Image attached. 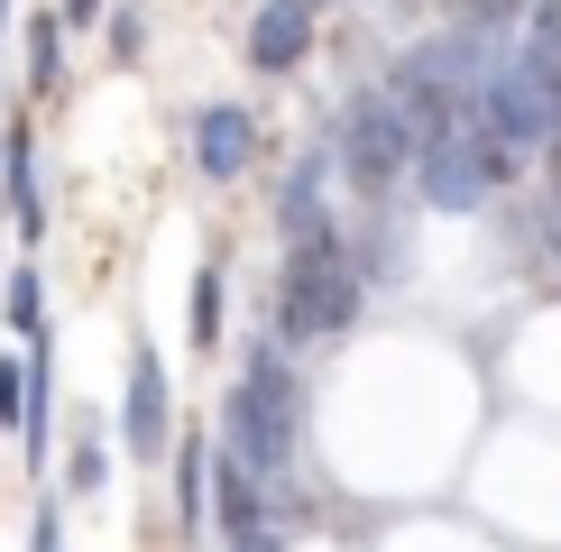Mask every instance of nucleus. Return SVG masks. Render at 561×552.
<instances>
[{
  "instance_id": "11",
  "label": "nucleus",
  "mask_w": 561,
  "mask_h": 552,
  "mask_svg": "<svg viewBox=\"0 0 561 552\" xmlns=\"http://www.w3.org/2000/svg\"><path fill=\"white\" fill-rule=\"evenodd\" d=\"M0 322L37 341V322H46V286H37V267H10V295H0Z\"/></svg>"
},
{
  "instance_id": "1",
  "label": "nucleus",
  "mask_w": 561,
  "mask_h": 552,
  "mask_svg": "<svg viewBox=\"0 0 561 552\" xmlns=\"http://www.w3.org/2000/svg\"><path fill=\"white\" fill-rule=\"evenodd\" d=\"M295 442H304V378L286 368L276 341H249V368L221 405V460L276 479V470H295Z\"/></svg>"
},
{
  "instance_id": "21",
  "label": "nucleus",
  "mask_w": 561,
  "mask_h": 552,
  "mask_svg": "<svg viewBox=\"0 0 561 552\" xmlns=\"http://www.w3.org/2000/svg\"><path fill=\"white\" fill-rule=\"evenodd\" d=\"M0 148H10V129H0Z\"/></svg>"
},
{
  "instance_id": "18",
  "label": "nucleus",
  "mask_w": 561,
  "mask_h": 552,
  "mask_svg": "<svg viewBox=\"0 0 561 552\" xmlns=\"http://www.w3.org/2000/svg\"><path fill=\"white\" fill-rule=\"evenodd\" d=\"M28 543H37V552H56V543H65V525H56V516H37V525H28Z\"/></svg>"
},
{
  "instance_id": "12",
  "label": "nucleus",
  "mask_w": 561,
  "mask_h": 552,
  "mask_svg": "<svg viewBox=\"0 0 561 552\" xmlns=\"http://www.w3.org/2000/svg\"><path fill=\"white\" fill-rule=\"evenodd\" d=\"M525 56L561 83V0H534V10H525Z\"/></svg>"
},
{
  "instance_id": "10",
  "label": "nucleus",
  "mask_w": 561,
  "mask_h": 552,
  "mask_svg": "<svg viewBox=\"0 0 561 552\" xmlns=\"http://www.w3.org/2000/svg\"><path fill=\"white\" fill-rule=\"evenodd\" d=\"M213 488H221V534H267V497H259V470H240V460H213Z\"/></svg>"
},
{
  "instance_id": "14",
  "label": "nucleus",
  "mask_w": 561,
  "mask_h": 552,
  "mask_svg": "<svg viewBox=\"0 0 561 552\" xmlns=\"http://www.w3.org/2000/svg\"><path fill=\"white\" fill-rule=\"evenodd\" d=\"M451 28H479V37H516L525 28V0H460Z\"/></svg>"
},
{
  "instance_id": "5",
  "label": "nucleus",
  "mask_w": 561,
  "mask_h": 552,
  "mask_svg": "<svg viewBox=\"0 0 561 552\" xmlns=\"http://www.w3.org/2000/svg\"><path fill=\"white\" fill-rule=\"evenodd\" d=\"M414 194H424L433 212H479V203L497 194L488 166H479V129H470V138H442V148L414 157Z\"/></svg>"
},
{
  "instance_id": "16",
  "label": "nucleus",
  "mask_w": 561,
  "mask_h": 552,
  "mask_svg": "<svg viewBox=\"0 0 561 552\" xmlns=\"http://www.w3.org/2000/svg\"><path fill=\"white\" fill-rule=\"evenodd\" d=\"M28 387H37L28 368H19V359H0V424H10V433L28 424Z\"/></svg>"
},
{
  "instance_id": "15",
  "label": "nucleus",
  "mask_w": 561,
  "mask_h": 552,
  "mask_svg": "<svg viewBox=\"0 0 561 552\" xmlns=\"http://www.w3.org/2000/svg\"><path fill=\"white\" fill-rule=\"evenodd\" d=\"M194 341H221V267L194 276Z\"/></svg>"
},
{
  "instance_id": "3",
  "label": "nucleus",
  "mask_w": 561,
  "mask_h": 552,
  "mask_svg": "<svg viewBox=\"0 0 561 552\" xmlns=\"http://www.w3.org/2000/svg\"><path fill=\"white\" fill-rule=\"evenodd\" d=\"M341 175L359 184V194H387L396 175H414V129H405V111H396V92H350V111H341Z\"/></svg>"
},
{
  "instance_id": "13",
  "label": "nucleus",
  "mask_w": 561,
  "mask_h": 552,
  "mask_svg": "<svg viewBox=\"0 0 561 552\" xmlns=\"http://www.w3.org/2000/svg\"><path fill=\"white\" fill-rule=\"evenodd\" d=\"M102 479H111V460H102V424H83V433H75V451H65V488L92 497Z\"/></svg>"
},
{
  "instance_id": "8",
  "label": "nucleus",
  "mask_w": 561,
  "mask_h": 552,
  "mask_svg": "<svg viewBox=\"0 0 561 552\" xmlns=\"http://www.w3.org/2000/svg\"><path fill=\"white\" fill-rule=\"evenodd\" d=\"M129 451L138 460H167V359H157V350H138L129 359Z\"/></svg>"
},
{
  "instance_id": "9",
  "label": "nucleus",
  "mask_w": 561,
  "mask_h": 552,
  "mask_svg": "<svg viewBox=\"0 0 561 552\" xmlns=\"http://www.w3.org/2000/svg\"><path fill=\"white\" fill-rule=\"evenodd\" d=\"M341 166V157H304V166L286 175V194H276V221H286V240L304 249V240H341V230H332V212H322V175H332Z\"/></svg>"
},
{
  "instance_id": "6",
  "label": "nucleus",
  "mask_w": 561,
  "mask_h": 552,
  "mask_svg": "<svg viewBox=\"0 0 561 552\" xmlns=\"http://www.w3.org/2000/svg\"><path fill=\"white\" fill-rule=\"evenodd\" d=\"M304 56H313V0H267L249 19V65L259 74H295Z\"/></svg>"
},
{
  "instance_id": "20",
  "label": "nucleus",
  "mask_w": 561,
  "mask_h": 552,
  "mask_svg": "<svg viewBox=\"0 0 561 552\" xmlns=\"http://www.w3.org/2000/svg\"><path fill=\"white\" fill-rule=\"evenodd\" d=\"M552 203H561V138H552Z\"/></svg>"
},
{
  "instance_id": "2",
  "label": "nucleus",
  "mask_w": 561,
  "mask_h": 552,
  "mask_svg": "<svg viewBox=\"0 0 561 552\" xmlns=\"http://www.w3.org/2000/svg\"><path fill=\"white\" fill-rule=\"evenodd\" d=\"M359 295L368 276L341 240H304L286 249V286H276V341H332L359 322Z\"/></svg>"
},
{
  "instance_id": "24",
  "label": "nucleus",
  "mask_w": 561,
  "mask_h": 552,
  "mask_svg": "<svg viewBox=\"0 0 561 552\" xmlns=\"http://www.w3.org/2000/svg\"><path fill=\"white\" fill-rule=\"evenodd\" d=\"M552 138H561V129H552Z\"/></svg>"
},
{
  "instance_id": "7",
  "label": "nucleus",
  "mask_w": 561,
  "mask_h": 552,
  "mask_svg": "<svg viewBox=\"0 0 561 552\" xmlns=\"http://www.w3.org/2000/svg\"><path fill=\"white\" fill-rule=\"evenodd\" d=\"M249 148H259V120H249V102H213L194 120V166L230 184V175H249Z\"/></svg>"
},
{
  "instance_id": "4",
  "label": "nucleus",
  "mask_w": 561,
  "mask_h": 552,
  "mask_svg": "<svg viewBox=\"0 0 561 552\" xmlns=\"http://www.w3.org/2000/svg\"><path fill=\"white\" fill-rule=\"evenodd\" d=\"M479 129H497L506 148H552V129H561V83L525 56V46L479 83Z\"/></svg>"
},
{
  "instance_id": "17",
  "label": "nucleus",
  "mask_w": 561,
  "mask_h": 552,
  "mask_svg": "<svg viewBox=\"0 0 561 552\" xmlns=\"http://www.w3.org/2000/svg\"><path fill=\"white\" fill-rule=\"evenodd\" d=\"M184 460V534H194V525H203V460H213V451H175Z\"/></svg>"
},
{
  "instance_id": "19",
  "label": "nucleus",
  "mask_w": 561,
  "mask_h": 552,
  "mask_svg": "<svg viewBox=\"0 0 561 552\" xmlns=\"http://www.w3.org/2000/svg\"><path fill=\"white\" fill-rule=\"evenodd\" d=\"M65 19H75V28H102V0H65Z\"/></svg>"
},
{
  "instance_id": "22",
  "label": "nucleus",
  "mask_w": 561,
  "mask_h": 552,
  "mask_svg": "<svg viewBox=\"0 0 561 552\" xmlns=\"http://www.w3.org/2000/svg\"><path fill=\"white\" fill-rule=\"evenodd\" d=\"M0 19H10V0H0Z\"/></svg>"
},
{
  "instance_id": "23",
  "label": "nucleus",
  "mask_w": 561,
  "mask_h": 552,
  "mask_svg": "<svg viewBox=\"0 0 561 552\" xmlns=\"http://www.w3.org/2000/svg\"><path fill=\"white\" fill-rule=\"evenodd\" d=\"M313 10H322V0H313Z\"/></svg>"
}]
</instances>
